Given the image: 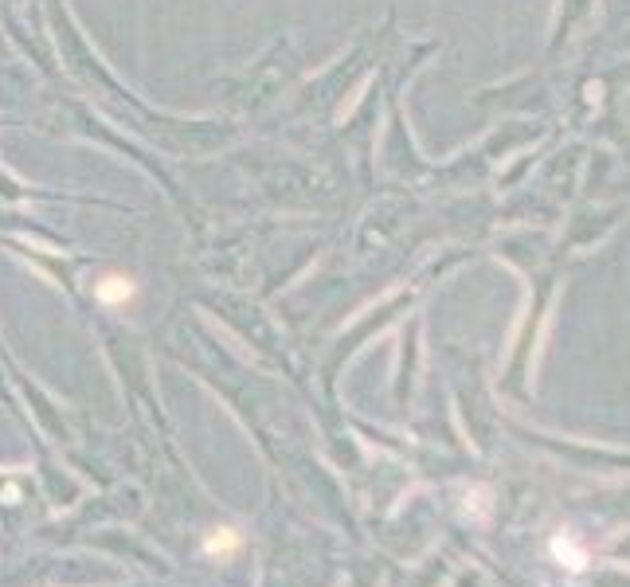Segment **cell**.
<instances>
[{
    "label": "cell",
    "mask_w": 630,
    "mask_h": 587,
    "mask_svg": "<svg viewBox=\"0 0 630 587\" xmlns=\"http://www.w3.org/2000/svg\"><path fill=\"white\" fill-rule=\"evenodd\" d=\"M552 552H556L560 560H572V568H584V564H587V556L580 552V548H576V544L568 541V537H560V541L552 544Z\"/></svg>",
    "instance_id": "obj_3"
},
{
    "label": "cell",
    "mask_w": 630,
    "mask_h": 587,
    "mask_svg": "<svg viewBox=\"0 0 630 587\" xmlns=\"http://www.w3.org/2000/svg\"><path fill=\"white\" fill-rule=\"evenodd\" d=\"M235 548H239V533L235 529H220L216 537H208V544H204L208 556H231Z\"/></svg>",
    "instance_id": "obj_2"
},
{
    "label": "cell",
    "mask_w": 630,
    "mask_h": 587,
    "mask_svg": "<svg viewBox=\"0 0 630 587\" xmlns=\"http://www.w3.org/2000/svg\"><path fill=\"white\" fill-rule=\"evenodd\" d=\"M94 294H98V302L118 306V302H130V298H134V282L122 278V274H106V278L94 286Z\"/></svg>",
    "instance_id": "obj_1"
}]
</instances>
